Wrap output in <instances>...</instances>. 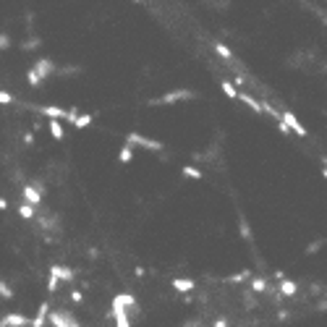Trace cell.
Wrapping results in <instances>:
<instances>
[{
    "instance_id": "12",
    "label": "cell",
    "mask_w": 327,
    "mask_h": 327,
    "mask_svg": "<svg viewBox=\"0 0 327 327\" xmlns=\"http://www.w3.org/2000/svg\"><path fill=\"white\" fill-rule=\"evenodd\" d=\"M50 272H55L60 280H74V278H76V272H74V270H71V267H63V265H52Z\"/></svg>"
},
{
    "instance_id": "5",
    "label": "cell",
    "mask_w": 327,
    "mask_h": 327,
    "mask_svg": "<svg viewBox=\"0 0 327 327\" xmlns=\"http://www.w3.org/2000/svg\"><path fill=\"white\" fill-rule=\"evenodd\" d=\"M280 118H283V121L288 123V129H290V131H296L298 136H306V129H304V123L298 121V118H296L293 113H290V110H283V113H280Z\"/></svg>"
},
{
    "instance_id": "35",
    "label": "cell",
    "mask_w": 327,
    "mask_h": 327,
    "mask_svg": "<svg viewBox=\"0 0 327 327\" xmlns=\"http://www.w3.org/2000/svg\"><path fill=\"white\" fill-rule=\"evenodd\" d=\"M0 210H8V202H5L3 196H0Z\"/></svg>"
},
{
    "instance_id": "27",
    "label": "cell",
    "mask_w": 327,
    "mask_h": 327,
    "mask_svg": "<svg viewBox=\"0 0 327 327\" xmlns=\"http://www.w3.org/2000/svg\"><path fill=\"white\" fill-rule=\"evenodd\" d=\"M241 238H251V228H249V223L246 220H243V217H241Z\"/></svg>"
},
{
    "instance_id": "19",
    "label": "cell",
    "mask_w": 327,
    "mask_h": 327,
    "mask_svg": "<svg viewBox=\"0 0 327 327\" xmlns=\"http://www.w3.org/2000/svg\"><path fill=\"white\" fill-rule=\"evenodd\" d=\"M89 123H92V115H87V113L81 115V113H79V115H76V121L71 123V126H74V129H87Z\"/></svg>"
},
{
    "instance_id": "8",
    "label": "cell",
    "mask_w": 327,
    "mask_h": 327,
    "mask_svg": "<svg viewBox=\"0 0 327 327\" xmlns=\"http://www.w3.org/2000/svg\"><path fill=\"white\" fill-rule=\"evenodd\" d=\"M113 317H115V325L118 327H129L131 325L129 322V314H126V306L118 304V301H113Z\"/></svg>"
},
{
    "instance_id": "29",
    "label": "cell",
    "mask_w": 327,
    "mask_h": 327,
    "mask_svg": "<svg viewBox=\"0 0 327 327\" xmlns=\"http://www.w3.org/2000/svg\"><path fill=\"white\" fill-rule=\"evenodd\" d=\"M11 102H13L11 92H3V89H0V105H11Z\"/></svg>"
},
{
    "instance_id": "28",
    "label": "cell",
    "mask_w": 327,
    "mask_h": 327,
    "mask_svg": "<svg viewBox=\"0 0 327 327\" xmlns=\"http://www.w3.org/2000/svg\"><path fill=\"white\" fill-rule=\"evenodd\" d=\"M37 47H40V37H32L24 42V50H37Z\"/></svg>"
},
{
    "instance_id": "6",
    "label": "cell",
    "mask_w": 327,
    "mask_h": 327,
    "mask_svg": "<svg viewBox=\"0 0 327 327\" xmlns=\"http://www.w3.org/2000/svg\"><path fill=\"white\" fill-rule=\"evenodd\" d=\"M32 110L40 113V115H47V118H66V113H68V110H63V107H55V105H34Z\"/></svg>"
},
{
    "instance_id": "31",
    "label": "cell",
    "mask_w": 327,
    "mask_h": 327,
    "mask_svg": "<svg viewBox=\"0 0 327 327\" xmlns=\"http://www.w3.org/2000/svg\"><path fill=\"white\" fill-rule=\"evenodd\" d=\"M11 47V37H5V34H0V50H8Z\"/></svg>"
},
{
    "instance_id": "4",
    "label": "cell",
    "mask_w": 327,
    "mask_h": 327,
    "mask_svg": "<svg viewBox=\"0 0 327 327\" xmlns=\"http://www.w3.org/2000/svg\"><path fill=\"white\" fill-rule=\"evenodd\" d=\"M26 325H32L29 317H24L19 312H13V314H5L3 320H0V327H26Z\"/></svg>"
},
{
    "instance_id": "32",
    "label": "cell",
    "mask_w": 327,
    "mask_h": 327,
    "mask_svg": "<svg viewBox=\"0 0 327 327\" xmlns=\"http://www.w3.org/2000/svg\"><path fill=\"white\" fill-rule=\"evenodd\" d=\"M71 301L81 304V301H84V293H81V290H74V293H71Z\"/></svg>"
},
{
    "instance_id": "18",
    "label": "cell",
    "mask_w": 327,
    "mask_h": 327,
    "mask_svg": "<svg viewBox=\"0 0 327 327\" xmlns=\"http://www.w3.org/2000/svg\"><path fill=\"white\" fill-rule=\"evenodd\" d=\"M238 99H241V102H246V105L251 107V110H254V113H262V102H257V99H254V97H249V94H243V92H238Z\"/></svg>"
},
{
    "instance_id": "15",
    "label": "cell",
    "mask_w": 327,
    "mask_h": 327,
    "mask_svg": "<svg viewBox=\"0 0 327 327\" xmlns=\"http://www.w3.org/2000/svg\"><path fill=\"white\" fill-rule=\"evenodd\" d=\"M118 160H121L123 165H129V162L134 160V144H129V141H126L123 147H121V154H118Z\"/></svg>"
},
{
    "instance_id": "9",
    "label": "cell",
    "mask_w": 327,
    "mask_h": 327,
    "mask_svg": "<svg viewBox=\"0 0 327 327\" xmlns=\"http://www.w3.org/2000/svg\"><path fill=\"white\" fill-rule=\"evenodd\" d=\"M24 199H26V202H29V204H34V207H37V204L42 202V191H40L37 186L26 184V186H24Z\"/></svg>"
},
{
    "instance_id": "16",
    "label": "cell",
    "mask_w": 327,
    "mask_h": 327,
    "mask_svg": "<svg viewBox=\"0 0 327 327\" xmlns=\"http://www.w3.org/2000/svg\"><path fill=\"white\" fill-rule=\"evenodd\" d=\"M181 173H184V178H191V181H202V170H199V168H194V165H184V168H181Z\"/></svg>"
},
{
    "instance_id": "25",
    "label": "cell",
    "mask_w": 327,
    "mask_h": 327,
    "mask_svg": "<svg viewBox=\"0 0 327 327\" xmlns=\"http://www.w3.org/2000/svg\"><path fill=\"white\" fill-rule=\"evenodd\" d=\"M58 283H60V278L55 275V272H50V278H47V290H50V293H55V290H58Z\"/></svg>"
},
{
    "instance_id": "11",
    "label": "cell",
    "mask_w": 327,
    "mask_h": 327,
    "mask_svg": "<svg viewBox=\"0 0 327 327\" xmlns=\"http://www.w3.org/2000/svg\"><path fill=\"white\" fill-rule=\"evenodd\" d=\"M47 314H50V304H47V301H42L40 309H37V317L32 320V327H42L45 322H47Z\"/></svg>"
},
{
    "instance_id": "14",
    "label": "cell",
    "mask_w": 327,
    "mask_h": 327,
    "mask_svg": "<svg viewBox=\"0 0 327 327\" xmlns=\"http://www.w3.org/2000/svg\"><path fill=\"white\" fill-rule=\"evenodd\" d=\"M50 134H52V139L55 141H63V126H60V118H50Z\"/></svg>"
},
{
    "instance_id": "20",
    "label": "cell",
    "mask_w": 327,
    "mask_h": 327,
    "mask_svg": "<svg viewBox=\"0 0 327 327\" xmlns=\"http://www.w3.org/2000/svg\"><path fill=\"white\" fill-rule=\"evenodd\" d=\"M220 87H223V92L228 94L231 99H238V89H235V84H233V81H223Z\"/></svg>"
},
{
    "instance_id": "10",
    "label": "cell",
    "mask_w": 327,
    "mask_h": 327,
    "mask_svg": "<svg viewBox=\"0 0 327 327\" xmlns=\"http://www.w3.org/2000/svg\"><path fill=\"white\" fill-rule=\"evenodd\" d=\"M296 293H298V283H293V280H288V278H280L278 296H296Z\"/></svg>"
},
{
    "instance_id": "30",
    "label": "cell",
    "mask_w": 327,
    "mask_h": 327,
    "mask_svg": "<svg viewBox=\"0 0 327 327\" xmlns=\"http://www.w3.org/2000/svg\"><path fill=\"white\" fill-rule=\"evenodd\" d=\"M76 115H79V107H71V110L66 113V121H68V123H74V121H76Z\"/></svg>"
},
{
    "instance_id": "36",
    "label": "cell",
    "mask_w": 327,
    "mask_h": 327,
    "mask_svg": "<svg viewBox=\"0 0 327 327\" xmlns=\"http://www.w3.org/2000/svg\"><path fill=\"white\" fill-rule=\"evenodd\" d=\"M322 176H325V178H327V165H325V170H322Z\"/></svg>"
},
{
    "instance_id": "37",
    "label": "cell",
    "mask_w": 327,
    "mask_h": 327,
    "mask_svg": "<svg viewBox=\"0 0 327 327\" xmlns=\"http://www.w3.org/2000/svg\"><path fill=\"white\" fill-rule=\"evenodd\" d=\"M134 3H141V0H134Z\"/></svg>"
},
{
    "instance_id": "17",
    "label": "cell",
    "mask_w": 327,
    "mask_h": 327,
    "mask_svg": "<svg viewBox=\"0 0 327 327\" xmlns=\"http://www.w3.org/2000/svg\"><path fill=\"white\" fill-rule=\"evenodd\" d=\"M113 301L123 304L126 309H136V298H134L131 293H118V296H113Z\"/></svg>"
},
{
    "instance_id": "22",
    "label": "cell",
    "mask_w": 327,
    "mask_h": 327,
    "mask_svg": "<svg viewBox=\"0 0 327 327\" xmlns=\"http://www.w3.org/2000/svg\"><path fill=\"white\" fill-rule=\"evenodd\" d=\"M215 52H217V55H223L225 60H233V52H231L228 47H225L223 42H217V45H215Z\"/></svg>"
},
{
    "instance_id": "21",
    "label": "cell",
    "mask_w": 327,
    "mask_h": 327,
    "mask_svg": "<svg viewBox=\"0 0 327 327\" xmlns=\"http://www.w3.org/2000/svg\"><path fill=\"white\" fill-rule=\"evenodd\" d=\"M19 215L24 217V220H32V217H34V204H29V202L21 204V207H19Z\"/></svg>"
},
{
    "instance_id": "33",
    "label": "cell",
    "mask_w": 327,
    "mask_h": 327,
    "mask_svg": "<svg viewBox=\"0 0 327 327\" xmlns=\"http://www.w3.org/2000/svg\"><path fill=\"white\" fill-rule=\"evenodd\" d=\"M320 246H322V241H317V243H312V246H309V249H306V254H312V251H317V249H320Z\"/></svg>"
},
{
    "instance_id": "2",
    "label": "cell",
    "mask_w": 327,
    "mask_h": 327,
    "mask_svg": "<svg viewBox=\"0 0 327 327\" xmlns=\"http://www.w3.org/2000/svg\"><path fill=\"white\" fill-rule=\"evenodd\" d=\"M126 141H129V144H134V147L149 149V152H162V149H165V144H162V141L147 139V136H141V134H129V136H126Z\"/></svg>"
},
{
    "instance_id": "13",
    "label": "cell",
    "mask_w": 327,
    "mask_h": 327,
    "mask_svg": "<svg viewBox=\"0 0 327 327\" xmlns=\"http://www.w3.org/2000/svg\"><path fill=\"white\" fill-rule=\"evenodd\" d=\"M173 288H176V290H184V293H188V290H194V288H196V283H194L191 278H176V280H173Z\"/></svg>"
},
{
    "instance_id": "23",
    "label": "cell",
    "mask_w": 327,
    "mask_h": 327,
    "mask_svg": "<svg viewBox=\"0 0 327 327\" xmlns=\"http://www.w3.org/2000/svg\"><path fill=\"white\" fill-rule=\"evenodd\" d=\"M265 288H267V280L265 278H254L251 280V290H254V293H262Z\"/></svg>"
},
{
    "instance_id": "3",
    "label": "cell",
    "mask_w": 327,
    "mask_h": 327,
    "mask_svg": "<svg viewBox=\"0 0 327 327\" xmlns=\"http://www.w3.org/2000/svg\"><path fill=\"white\" fill-rule=\"evenodd\" d=\"M181 99H194V92L191 89H173V92L162 94L160 99H152L149 105H173V102H181Z\"/></svg>"
},
{
    "instance_id": "26",
    "label": "cell",
    "mask_w": 327,
    "mask_h": 327,
    "mask_svg": "<svg viewBox=\"0 0 327 327\" xmlns=\"http://www.w3.org/2000/svg\"><path fill=\"white\" fill-rule=\"evenodd\" d=\"M249 275H251L249 270H241V272H235V275H231L228 280H231V283H241V280H246Z\"/></svg>"
},
{
    "instance_id": "7",
    "label": "cell",
    "mask_w": 327,
    "mask_h": 327,
    "mask_svg": "<svg viewBox=\"0 0 327 327\" xmlns=\"http://www.w3.org/2000/svg\"><path fill=\"white\" fill-rule=\"evenodd\" d=\"M34 71H37V76L45 81V79H47L50 74H55V63H52V60H47V58H42V60H37V63H34V66H32Z\"/></svg>"
},
{
    "instance_id": "1",
    "label": "cell",
    "mask_w": 327,
    "mask_h": 327,
    "mask_svg": "<svg viewBox=\"0 0 327 327\" xmlns=\"http://www.w3.org/2000/svg\"><path fill=\"white\" fill-rule=\"evenodd\" d=\"M47 322H50L52 327H79L76 314L63 312V309H58V312H50V314H47Z\"/></svg>"
},
{
    "instance_id": "34",
    "label": "cell",
    "mask_w": 327,
    "mask_h": 327,
    "mask_svg": "<svg viewBox=\"0 0 327 327\" xmlns=\"http://www.w3.org/2000/svg\"><path fill=\"white\" fill-rule=\"evenodd\" d=\"M24 141H26V144H34V134H32V131L24 134Z\"/></svg>"
},
{
    "instance_id": "24",
    "label": "cell",
    "mask_w": 327,
    "mask_h": 327,
    "mask_svg": "<svg viewBox=\"0 0 327 327\" xmlns=\"http://www.w3.org/2000/svg\"><path fill=\"white\" fill-rule=\"evenodd\" d=\"M26 81H29V87H40L42 84V79L37 76V71H34V68L26 71Z\"/></svg>"
}]
</instances>
